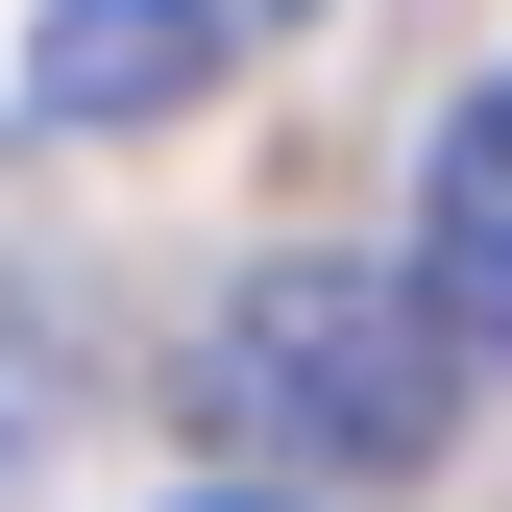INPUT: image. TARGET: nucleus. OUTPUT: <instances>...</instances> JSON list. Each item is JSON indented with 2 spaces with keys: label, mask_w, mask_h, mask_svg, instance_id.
Here are the masks:
<instances>
[{
  "label": "nucleus",
  "mask_w": 512,
  "mask_h": 512,
  "mask_svg": "<svg viewBox=\"0 0 512 512\" xmlns=\"http://www.w3.org/2000/svg\"><path fill=\"white\" fill-rule=\"evenodd\" d=\"M196 415L244 464H293V488H391V464H439V415H464V342H439L415 269L293 244V269H244L196 317Z\"/></svg>",
  "instance_id": "nucleus-1"
},
{
  "label": "nucleus",
  "mask_w": 512,
  "mask_h": 512,
  "mask_svg": "<svg viewBox=\"0 0 512 512\" xmlns=\"http://www.w3.org/2000/svg\"><path fill=\"white\" fill-rule=\"evenodd\" d=\"M391 269L439 293V342H464V366H512V74L439 98V147H415V244H391Z\"/></svg>",
  "instance_id": "nucleus-3"
},
{
  "label": "nucleus",
  "mask_w": 512,
  "mask_h": 512,
  "mask_svg": "<svg viewBox=\"0 0 512 512\" xmlns=\"http://www.w3.org/2000/svg\"><path fill=\"white\" fill-rule=\"evenodd\" d=\"M317 0H49L25 25V122L49 147H122V122H171V98H220L244 49H293Z\"/></svg>",
  "instance_id": "nucleus-2"
}]
</instances>
